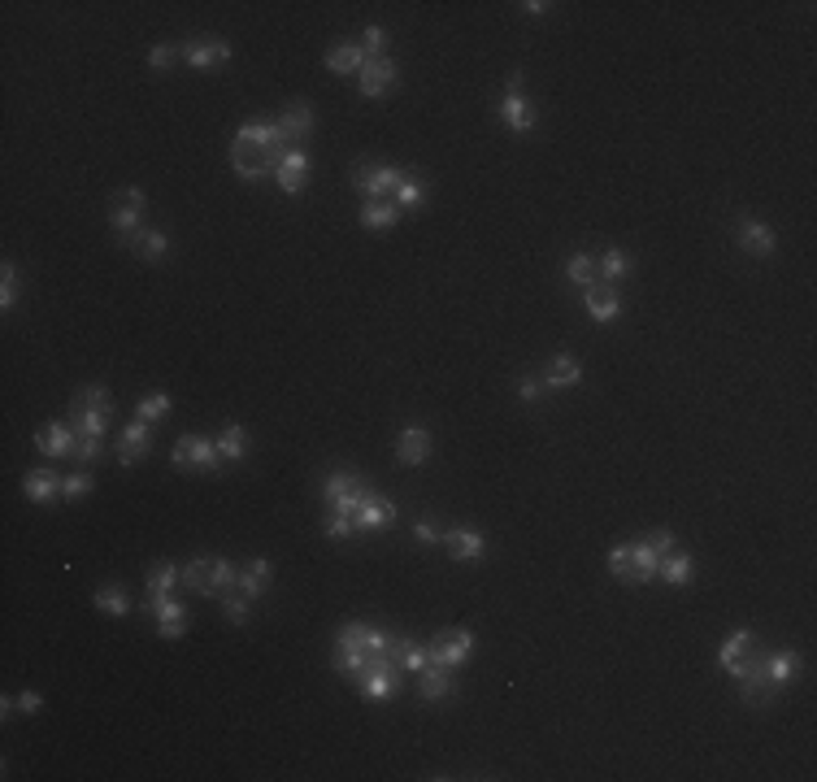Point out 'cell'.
Returning a JSON list of instances; mask_svg holds the SVG:
<instances>
[{
	"label": "cell",
	"mask_w": 817,
	"mask_h": 782,
	"mask_svg": "<svg viewBox=\"0 0 817 782\" xmlns=\"http://www.w3.org/2000/svg\"><path fill=\"white\" fill-rule=\"evenodd\" d=\"M196 465H200V469H218V465H222V452H218V443H213V440H200V443H196Z\"/></svg>",
	"instance_id": "50"
},
{
	"label": "cell",
	"mask_w": 817,
	"mask_h": 782,
	"mask_svg": "<svg viewBox=\"0 0 817 782\" xmlns=\"http://www.w3.org/2000/svg\"><path fill=\"white\" fill-rule=\"evenodd\" d=\"M587 314H592L595 322H613L622 314V296L613 283H592L587 287Z\"/></svg>",
	"instance_id": "17"
},
{
	"label": "cell",
	"mask_w": 817,
	"mask_h": 782,
	"mask_svg": "<svg viewBox=\"0 0 817 782\" xmlns=\"http://www.w3.org/2000/svg\"><path fill=\"white\" fill-rule=\"evenodd\" d=\"M14 300H18V266H14V261H5V266H0V309L9 314V309H14Z\"/></svg>",
	"instance_id": "40"
},
{
	"label": "cell",
	"mask_w": 817,
	"mask_h": 782,
	"mask_svg": "<svg viewBox=\"0 0 817 782\" xmlns=\"http://www.w3.org/2000/svg\"><path fill=\"white\" fill-rule=\"evenodd\" d=\"M61 474L57 469H49V465H40V469H31L23 478V491H26V500H35V505H49V500H57L61 496Z\"/></svg>",
	"instance_id": "13"
},
{
	"label": "cell",
	"mask_w": 817,
	"mask_h": 782,
	"mask_svg": "<svg viewBox=\"0 0 817 782\" xmlns=\"http://www.w3.org/2000/svg\"><path fill=\"white\" fill-rule=\"evenodd\" d=\"M361 66H366V52H361V44H352V40H340V44H331V49H326V70L357 74Z\"/></svg>",
	"instance_id": "22"
},
{
	"label": "cell",
	"mask_w": 817,
	"mask_h": 782,
	"mask_svg": "<svg viewBox=\"0 0 817 782\" xmlns=\"http://www.w3.org/2000/svg\"><path fill=\"white\" fill-rule=\"evenodd\" d=\"M752 652H757V648H752V631H735V635L718 648V665L726 669V674H740V665H748Z\"/></svg>",
	"instance_id": "20"
},
{
	"label": "cell",
	"mask_w": 817,
	"mask_h": 782,
	"mask_svg": "<svg viewBox=\"0 0 817 782\" xmlns=\"http://www.w3.org/2000/svg\"><path fill=\"white\" fill-rule=\"evenodd\" d=\"M357 531H387L392 522H396V505H392V496H378V491H370V500L357 509Z\"/></svg>",
	"instance_id": "10"
},
{
	"label": "cell",
	"mask_w": 817,
	"mask_h": 782,
	"mask_svg": "<svg viewBox=\"0 0 817 782\" xmlns=\"http://www.w3.org/2000/svg\"><path fill=\"white\" fill-rule=\"evenodd\" d=\"M648 548H652L657 557H669V552H674V531H666V526H657V531L648 535Z\"/></svg>",
	"instance_id": "52"
},
{
	"label": "cell",
	"mask_w": 817,
	"mask_h": 782,
	"mask_svg": "<svg viewBox=\"0 0 817 782\" xmlns=\"http://www.w3.org/2000/svg\"><path fill=\"white\" fill-rule=\"evenodd\" d=\"M413 535H418L422 543H444V531H440V526H435L431 517H422L418 526H413Z\"/></svg>",
	"instance_id": "55"
},
{
	"label": "cell",
	"mask_w": 817,
	"mask_h": 782,
	"mask_svg": "<svg viewBox=\"0 0 817 782\" xmlns=\"http://www.w3.org/2000/svg\"><path fill=\"white\" fill-rule=\"evenodd\" d=\"M183 631H187V617H174V622H161V631H157V635H161V639H183Z\"/></svg>",
	"instance_id": "56"
},
{
	"label": "cell",
	"mask_w": 817,
	"mask_h": 782,
	"mask_svg": "<svg viewBox=\"0 0 817 782\" xmlns=\"http://www.w3.org/2000/svg\"><path fill=\"white\" fill-rule=\"evenodd\" d=\"M213 443H218L222 461H244V452H248V435H244V426L226 422V426H222V435H218Z\"/></svg>",
	"instance_id": "34"
},
{
	"label": "cell",
	"mask_w": 817,
	"mask_h": 782,
	"mask_svg": "<svg viewBox=\"0 0 817 782\" xmlns=\"http://www.w3.org/2000/svg\"><path fill=\"white\" fill-rule=\"evenodd\" d=\"M657 574L666 578V583H674V586H683V583H692V574H695V561L687 557V552H669V557H661V565H657Z\"/></svg>",
	"instance_id": "33"
},
{
	"label": "cell",
	"mask_w": 817,
	"mask_h": 782,
	"mask_svg": "<svg viewBox=\"0 0 817 782\" xmlns=\"http://www.w3.org/2000/svg\"><path fill=\"white\" fill-rule=\"evenodd\" d=\"M18 709H23V713H40V709H44V696H40V691H23V696H18Z\"/></svg>",
	"instance_id": "57"
},
{
	"label": "cell",
	"mask_w": 817,
	"mask_h": 782,
	"mask_svg": "<svg viewBox=\"0 0 817 782\" xmlns=\"http://www.w3.org/2000/svg\"><path fill=\"white\" fill-rule=\"evenodd\" d=\"M396 457L404 465H422L426 457H431V431L426 426H404L396 440Z\"/></svg>",
	"instance_id": "18"
},
{
	"label": "cell",
	"mask_w": 817,
	"mask_h": 782,
	"mask_svg": "<svg viewBox=\"0 0 817 782\" xmlns=\"http://www.w3.org/2000/svg\"><path fill=\"white\" fill-rule=\"evenodd\" d=\"M322 496H326V505H331L335 514H352V517H357V509L370 500V487H366L357 474H344V469H340V474H331V478H326Z\"/></svg>",
	"instance_id": "1"
},
{
	"label": "cell",
	"mask_w": 817,
	"mask_h": 782,
	"mask_svg": "<svg viewBox=\"0 0 817 782\" xmlns=\"http://www.w3.org/2000/svg\"><path fill=\"white\" fill-rule=\"evenodd\" d=\"M100 452H104V443H100V435H78V443H75V457L83 465L87 461H100Z\"/></svg>",
	"instance_id": "49"
},
{
	"label": "cell",
	"mask_w": 817,
	"mask_h": 782,
	"mask_svg": "<svg viewBox=\"0 0 817 782\" xmlns=\"http://www.w3.org/2000/svg\"><path fill=\"white\" fill-rule=\"evenodd\" d=\"M740 244L752 257H769L774 252V231H769L766 222H757L752 214H740Z\"/></svg>",
	"instance_id": "15"
},
{
	"label": "cell",
	"mask_w": 817,
	"mask_h": 782,
	"mask_svg": "<svg viewBox=\"0 0 817 782\" xmlns=\"http://www.w3.org/2000/svg\"><path fill=\"white\" fill-rule=\"evenodd\" d=\"M144 583H149V596H170L174 586L183 583V565L157 561V565L149 569V578H144Z\"/></svg>",
	"instance_id": "30"
},
{
	"label": "cell",
	"mask_w": 817,
	"mask_h": 782,
	"mask_svg": "<svg viewBox=\"0 0 817 782\" xmlns=\"http://www.w3.org/2000/svg\"><path fill=\"white\" fill-rule=\"evenodd\" d=\"M335 665H340V674H344V678L361 683V678H366V665H370V652H366V643L340 639V648H335Z\"/></svg>",
	"instance_id": "19"
},
{
	"label": "cell",
	"mask_w": 817,
	"mask_h": 782,
	"mask_svg": "<svg viewBox=\"0 0 817 782\" xmlns=\"http://www.w3.org/2000/svg\"><path fill=\"white\" fill-rule=\"evenodd\" d=\"M361 78H357V87H361V96H387L392 92V83H396V61L392 57H370L366 66H361Z\"/></svg>",
	"instance_id": "8"
},
{
	"label": "cell",
	"mask_w": 817,
	"mask_h": 782,
	"mask_svg": "<svg viewBox=\"0 0 817 782\" xmlns=\"http://www.w3.org/2000/svg\"><path fill=\"white\" fill-rule=\"evenodd\" d=\"M140 218H144V192H140V187H123V192H113L109 222H113L118 240H126V244H131V235L140 231Z\"/></svg>",
	"instance_id": "4"
},
{
	"label": "cell",
	"mask_w": 817,
	"mask_h": 782,
	"mask_svg": "<svg viewBox=\"0 0 817 782\" xmlns=\"http://www.w3.org/2000/svg\"><path fill=\"white\" fill-rule=\"evenodd\" d=\"M109 417H113V409H70V414H66V422L75 426L78 435H104Z\"/></svg>",
	"instance_id": "31"
},
{
	"label": "cell",
	"mask_w": 817,
	"mask_h": 782,
	"mask_svg": "<svg viewBox=\"0 0 817 782\" xmlns=\"http://www.w3.org/2000/svg\"><path fill=\"white\" fill-rule=\"evenodd\" d=\"M231 166L240 178H261V174H274V161L266 148H248V144H231Z\"/></svg>",
	"instance_id": "12"
},
{
	"label": "cell",
	"mask_w": 817,
	"mask_h": 782,
	"mask_svg": "<svg viewBox=\"0 0 817 782\" xmlns=\"http://www.w3.org/2000/svg\"><path fill=\"white\" fill-rule=\"evenodd\" d=\"M578 378H583V369H578V361H574L570 352H557V357H552V366H548V374H544V391L574 387Z\"/></svg>",
	"instance_id": "23"
},
{
	"label": "cell",
	"mask_w": 817,
	"mask_h": 782,
	"mask_svg": "<svg viewBox=\"0 0 817 782\" xmlns=\"http://www.w3.org/2000/svg\"><path fill=\"white\" fill-rule=\"evenodd\" d=\"M400 178H404V174H400L396 166H370V161H357V166H352V183L370 196V200H378V196H387V192H396Z\"/></svg>",
	"instance_id": "6"
},
{
	"label": "cell",
	"mask_w": 817,
	"mask_h": 782,
	"mask_svg": "<svg viewBox=\"0 0 817 782\" xmlns=\"http://www.w3.org/2000/svg\"><path fill=\"white\" fill-rule=\"evenodd\" d=\"M92 605H96L100 613H109V617H123V613H131V600H126L123 586H100L96 596H92Z\"/></svg>",
	"instance_id": "36"
},
{
	"label": "cell",
	"mask_w": 817,
	"mask_h": 782,
	"mask_svg": "<svg viewBox=\"0 0 817 782\" xmlns=\"http://www.w3.org/2000/svg\"><path fill=\"white\" fill-rule=\"evenodd\" d=\"M444 548L452 561H478L487 552V539L470 531V526H457V531H444Z\"/></svg>",
	"instance_id": "11"
},
{
	"label": "cell",
	"mask_w": 817,
	"mask_h": 782,
	"mask_svg": "<svg viewBox=\"0 0 817 782\" xmlns=\"http://www.w3.org/2000/svg\"><path fill=\"white\" fill-rule=\"evenodd\" d=\"M174 57H178V49H174V44H157V49L149 52V66H152V70H170Z\"/></svg>",
	"instance_id": "53"
},
{
	"label": "cell",
	"mask_w": 817,
	"mask_h": 782,
	"mask_svg": "<svg viewBox=\"0 0 817 782\" xmlns=\"http://www.w3.org/2000/svg\"><path fill=\"white\" fill-rule=\"evenodd\" d=\"M522 9H526V14H531V18H540V14H548V9H552V5H544V0H526V5H522Z\"/></svg>",
	"instance_id": "58"
},
{
	"label": "cell",
	"mask_w": 817,
	"mask_h": 782,
	"mask_svg": "<svg viewBox=\"0 0 817 782\" xmlns=\"http://www.w3.org/2000/svg\"><path fill=\"white\" fill-rule=\"evenodd\" d=\"M144 457H149V422H144V417H135V422L123 431V440H118V461H123V465H140Z\"/></svg>",
	"instance_id": "14"
},
{
	"label": "cell",
	"mask_w": 817,
	"mask_h": 782,
	"mask_svg": "<svg viewBox=\"0 0 817 782\" xmlns=\"http://www.w3.org/2000/svg\"><path fill=\"white\" fill-rule=\"evenodd\" d=\"M326 535H331V539L357 535V522H352V514H335V509H331V517H326Z\"/></svg>",
	"instance_id": "46"
},
{
	"label": "cell",
	"mask_w": 817,
	"mask_h": 782,
	"mask_svg": "<svg viewBox=\"0 0 817 782\" xmlns=\"http://www.w3.org/2000/svg\"><path fill=\"white\" fill-rule=\"evenodd\" d=\"M235 144H248V148H274V123H244L235 131Z\"/></svg>",
	"instance_id": "35"
},
{
	"label": "cell",
	"mask_w": 817,
	"mask_h": 782,
	"mask_svg": "<svg viewBox=\"0 0 817 782\" xmlns=\"http://www.w3.org/2000/svg\"><path fill=\"white\" fill-rule=\"evenodd\" d=\"M196 443H200V435H183V440L174 443V465L178 469H196Z\"/></svg>",
	"instance_id": "43"
},
{
	"label": "cell",
	"mask_w": 817,
	"mask_h": 782,
	"mask_svg": "<svg viewBox=\"0 0 817 782\" xmlns=\"http://www.w3.org/2000/svg\"><path fill=\"white\" fill-rule=\"evenodd\" d=\"M500 123L509 126V131H531L535 126V105L522 96V74L513 70L509 74V92L500 100Z\"/></svg>",
	"instance_id": "5"
},
{
	"label": "cell",
	"mask_w": 817,
	"mask_h": 782,
	"mask_svg": "<svg viewBox=\"0 0 817 782\" xmlns=\"http://www.w3.org/2000/svg\"><path fill=\"white\" fill-rule=\"evenodd\" d=\"M222 613H226V622L244 626V622H248V596H240L235 586H231V591H222Z\"/></svg>",
	"instance_id": "42"
},
{
	"label": "cell",
	"mask_w": 817,
	"mask_h": 782,
	"mask_svg": "<svg viewBox=\"0 0 817 782\" xmlns=\"http://www.w3.org/2000/svg\"><path fill=\"white\" fill-rule=\"evenodd\" d=\"M383 49H387V31H383V26H366V31H361V52H366V61H370V57H383Z\"/></svg>",
	"instance_id": "44"
},
{
	"label": "cell",
	"mask_w": 817,
	"mask_h": 782,
	"mask_svg": "<svg viewBox=\"0 0 817 782\" xmlns=\"http://www.w3.org/2000/svg\"><path fill=\"white\" fill-rule=\"evenodd\" d=\"M540 396H544V378L526 374V378L518 383V400H526V405H531V400H540Z\"/></svg>",
	"instance_id": "54"
},
{
	"label": "cell",
	"mask_w": 817,
	"mask_h": 782,
	"mask_svg": "<svg viewBox=\"0 0 817 782\" xmlns=\"http://www.w3.org/2000/svg\"><path fill=\"white\" fill-rule=\"evenodd\" d=\"M566 274H570V283H578V287H592V283H600V274H595V261L587 257V252H574L570 266H566Z\"/></svg>",
	"instance_id": "38"
},
{
	"label": "cell",
	"mask_w": 817,
	"mask_h": 782,
	"mask_svg": "<svg viewBox=\"0 0 817 782\" xmlns=\"http://www.w3.org/2000/svg\"><path fill=\"white\" fill-rule=\"evenodd\" d=\"M657 565H661V557L648 548V539L631 543V574H626V583H648L657 574Z\"/></svg>",
	"instance_id": "28"
},
{
	"label": "cell",
	"mask_w": 817,
	"mask_h": 782,
	"mask_svg": "<svg viewBox=\"0 0 817 782\" xmlns=\"http://www.w3.org/2000/svg\"><path fill=\"white\" fill-rule=\"evenodd\" d=\"M422 196H426V183H422L418 174H404L396 187V209H418Z\"/></svg>",
	"instance_id": "37"
},
{
	"label": "cell",
	"mask_w": 817,
	"mask_h": 782,
	"mask_svg": "<svg viewBox=\"0 0 817 782\" xmlns=\"http://www.w3.org/2000/svg\"><path fill=\"white\" fill-rule=\"evenodd\" d=\"M400 222V209L396 205H387V200H370L366 209H361V226L366 231H392Z\"/></svg>",
	"instance_id": "32"
},
{
	"label": "cell",
	"mask_w": 817,
	"mask_h": 782,
	"mask_svg": "<svg viewBox=\"0 0 817 782\" xmlns=\"http://www.w3.org/2000/svg\"><path fill=\"white\" fill-rule=\"evenodd\" d=\"M75 443H78V431L70 422H49V426L35 431V448L44 457H75Z\"/></svg>",
	"instance_id": "9"
},
{
	"label": "cell",
	"mask_w": 817,
	"mask_h": 782,
	"mask_svg": "<svg viewBox=\"0 0 817 782\" xmlns=\"http://www.w3.org/2000/svg\"><path fill=\"white\" fill-rule=\"evenodd\" d=\"M87 491H92V474H83V469H78V474H70V478L61 483V496H66V500H83Z\"/></svg>",
	"instance_id": "47"
},
{
	"label": "cell",
	"mask_w": 817,
	"mask_h": 782,
	"mask_svg": "<svg viewBox=\"0 0 817 782\" xmlns=\"http://www.w3.org/2000/svg\"><path fill=\"white\" fill-rule=\"evenodd\" d=\"M183 586L196 591V596H218V583H213V557H196V561L183 565Z\"/></svg>",
	"instance_id": "21"
},
{
	"label": "cell",
	"mask_w": 817,
	"mask_h": 782,
	"mask_svg": "<svg viewBox=\"0 0 817 782\" xmlns=\"http://www.w3.org/2000/svg\"><path fill=\"white\" fill-rule=\"evenodd\" d=\"M609 569H613L622 583H626V574H631V543H618V548L609 552Z\"/></svg>",
	"instance_id": "51"
},
{
	"label": "cell",
	"mask_w": 817,
	"mask_h": 782,
	"mask_svg": "<svg viewBox=\"0 0 817 782\" xmlns=\"http://www.w3.org/2000/svg\"><path fill=\"white\" fill-rule=\"evenodd\" d=\"M70 409H113V396H109L104 387H83L75 400H70Z\"/></svg>",
	"instance_id": "41"
},
{
	"label": "cell",
	"mask_w": 817,
	"mask_h": 782,
	"mask_svg": "<svg viewBox=\"0 0 817 782\" xmlns=\"http://www.w3.org/2000/svg\"><path fill=\"white\" fill-rule=\"evenodd\" d=\"M178 52H183V61H187V66H196V70H213V66H222L226 57H231V44L218 40V35H196V40H187Z\"/></svg>",
	"instance_id": "7"
},
{
	"label": "cell",
	"mask_w": 817,
	"mask_h": 782,
	"mask_svg": "<svg viewBox=\"0 0 817 782\" xmlns=\"http://www.w3.org/2000/svg\"><path fill=\"white\" fill-rule=\"evenodd\" d=\"M266 583H270V561H248L244 569H240V583H235V591L240 596H248V600H257L261 591H266Z\"/></svg>",
	"instance_id": "29"
},
{
	"label": "cell",
	"mask_w": 817,
	"mask_h": 782,
	"mask_svg": "<svg viewBox=\"0 0 817 782\" xmlns=\"http://www.w3.org/2000/svg\"><path fill=\"white\" fill-rule=\"evenodd\" d=\"M144 609H149L152 617H157V622H174V617H187V609H183V605H178L174 596H149V600H144Z\"/></svg>",
	"instance_id": "39"
},
{
	"label": "cell",
	"mask_w": 817,
	"mask_h": 782,
	"mask_svg": "<svg viewBox=\"0 0 817 782\" xmlns=\"http://www.w3.org/2000/svg\"><path fill=\"white\" fill-rule=\"evenodd\" d=\"M304 178H309V157H304V152H287V157L278 161V170H274V183H278L287 196L304 192Z\"/></svg>",
	"instance_id": "16"
},
{
	"label": "cell",
	"mask_w": 817,
	"mask_h": 782,
	"mask_svg": "<svg viewBox=\"0 0 817 782\" xmlns=\"http://www.w3.org/2000/svg\"><path fill=\"white\" fill-rule=\"evenodd\" d=\"M731 678L740 683L743 705H774V700H778V691H783L778 683H769V674L761 669V657H757V652H752L748 665H740V674H731Z\"/></svg>",
	"instance_id": "2"
},
{
	"label": "cell",
	"mask_w": 817,
	"mask_h": 782,
	"mask_svg": "<svg viewBox=\"0 0 817 782\" xmlns=\"http://www.w3.org/2000/svg\"><path fill=\"white\" fill-rule=\"evenodd\" d=\"M474 648V635L466 626H457V631H444V635H435L426 643V665H440V669H452V665H461V660L470 657Z\"/></svg>",
	"instance_id": "3"
},
{
	"label": "cell",
	"mask_w": 817,
	"mask_h": 782,
	"mask_svg": "<svg viewBox=\"0 0 817 782\" xmlns=\"http://www.w3.org/2000/svg\"><path fill=\"white\" fill-rule=\"evenodd\" d=\"M213 583H218V596H222V591H231V586L240 583L235 565H231V561H222V557H213Z\"/></svg>",
	"instance_id": "48"
},
{
	"label": "cell",
	"mask_w": 817,
	"mask_h": 782,
	"mask_svg": "<svg viewBox=\"0 0 817 782\" xmlns=\"http://www.w3.org/2000/svg\"><path fill=\"white\" fill-rule=\"evenodd\" d=\"M761 669L769 674V683L787 687L795 674H800V657H795V652H787V648H778V652H766V657H761Z\"/></svg>",
	"instance_id": "24"
},
{
	"label": "cell",
	"mask_w": 817,
	"mask_h": 782,
	"mask_svg": "<svg viewBox=\"0 0 817 782\" xmlns=\"http://www.w3.org/2000/svg\"><path fill=\"white\" fill-rule=\"evenodd\" d=\"M131 248H135L144 261H161V257H170V235H166V231H144V226H140V231L131 235Z\"/></svg>",
	"instance_id": "27"
},
{
	"label": "cell",
	"mask_w": 817,
	"mask_h": 782,
	"mask_svg": "<svg viewBox=\"0 0 817 782\" xmlns=\"http://www.w3.org/2000/svg\"><path fill=\"white\" fill-rule=\"evenodd\" d=\"M170 414V396H166V391H152V396H144V400H140V417H144V422H152V417H166Z\"/></svg>",
	"instance_id": "45"
},
{
	"label": "cell",
	"mask_w": 817,
	"mask_h": 782,
	"mask_svg": "<svg viewBox=\"0 0 817 782\" xmlns=\"http://www.w3.org/2000/svg\"><path fill=\"white\" fill-rule=\"evenodd\" d=\"M635 269V257L626 252V248H609L600 261H595V274H600V283H622L626 274Z\"/></svg>",
	"instance_id": "25"
},
{
	"label": "cell",
	"mask_w": 817,
	"mask_h": 782,
	"mask_svg": "<svg viewBox=\"0 0 817 782\" xmlns=\"http://www.w3.org/2000/svg\"><path fill=\"white\" fill-rule=\"evenodd\" d=\"M418 696L422 700H448L452 696V674L440 665H426L418 674Z\"/></svg>",
	"instance_id": "26"
}]
</instances>
